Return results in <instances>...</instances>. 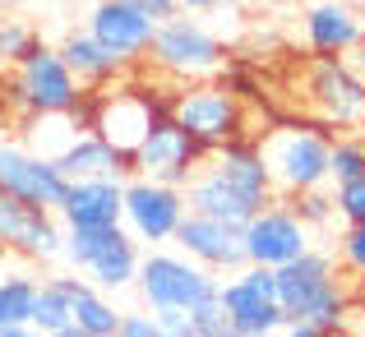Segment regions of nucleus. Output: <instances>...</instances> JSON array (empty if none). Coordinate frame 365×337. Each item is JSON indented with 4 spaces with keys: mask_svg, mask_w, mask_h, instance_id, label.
<instances>
[{
    "mask_svg": "<svg viewBox=\"0 0 365 337\" xmlns=\"http://www.w3.org/2000/svg\"><path fill=\"white\" fill-rule=\"evenodd\" d=\"M180 195H185L190 213L245 227L264 204H273V185H268V167H264V152H259V139H232L222 148H208L199 171L185 180Z\"/></svg>",
    "mask_w": 365,
    "mask_h": 337,
    "instance_id": "f257e3e1",
    "label": "nucleus"
},
{
    "mask_svg": "<svg viewBox=\"0 0 365 337\" xmlns=\"http://www.w3.org/2000/svg\"><path fill=\"white\" fill-rule=\"evenodd\" d=\"M277 277V305H282L287 323H314L319 333H338L347 323V286H342L333 254L305 249L292 264L273 268Z\"/></svg>",
    "mask_w": 365,
    "mask_h": 337,
    "instance_id": "f03ea898",
    "label": "nucleus"
},
{
    "mask_svg": "<svg viewBox=\"0 0 365 337\" xmlns=\"http://www.w3.org/2000/svg\"><path fill=\"white\" fill-rule=\"evenodd\" d=\"M259 152H264L273 199H296L305 190H324L333 180L329 176L333 139L319 125H273L259 139Z\"/></svg>",
    "mask_w": 365,
    "mask_h": 337,
    "instance_id": "7ed1b4c3",
    "label": "nucleus"
},
{
    "mask_svg": "<svg viewBox=\"0 0 365 337\" xmlns=\"http://www.w3.org/2000/svg\"><path fill=\"white\" fill-rule=\"evenodd\" d=\"M167 115L195 143H204V148H222V143H232V139H245V130H250L245 102L217 79L180 83V93L167 102Z\"/></svg>",
    "mask_w": 365,
    "mask_h": 337,
    "instance_id": "20e7f679",
    "label": "nucleus"
},
{
    "mask_svg": "<svg viewBox=\"0 0 365 337\" xmlns=\"http://www.w3.org/2000/svg\"><path fill=\"white\" fill-rule=\"evenodd\" d=\"M65 259L102 291H120L139 277V240L116 227H65Z\"/></svg>",
    "mask_w": 365,
    "mask_h": 337,
    "instance_id": "39448f33",
    "label": "nucleus"
},
{
    "mask_svg": "<svg viewBox=\"0 0 365 337\" xmlns=\"http://www.w3.org/2000/svg\"><path fill=\"white\" fill-rule=\"evenodd\" d=\"M301 88L319 125H338L347 134L365 130V79L347 56H314L301 70Z\"/></svg>",
    "mask_w": 365,
    "mask_h": 337,
    "instance_id": "423d86ee",
    "label": "nucleus"
},
{
    "mask_svg": "<svg viewBox=\"0 0 365 337\" xmlns=\"http://www.w3.org/2000/svg\"><path fill=\"white\" fill-rule=\"evenodd\" d=\"M14 83H9V98L14 107H24L28 115H74L83 102V83L74 79V70L65 65V56L56 46L37 42L24 61L14 65Z\"/></svg>",
    "mask_w": 365,
    "mask_h": 337,
    "instance_id": "0eeeda50",
    "label": "nucleus"
},
{
    "mask_svg": "<svg viewBox=\"0 0 365 337\" xmlns=\"http://www.w3.org/2000/svg\"><path fill=\"white\" fill-rule=\"evenodd\" d=\"M139 296L148 301V310H195V305L217 296V273H208L204 264H195L180 249H162L153 245L148 254H139Z\"/></svg>",
    "mask_w": 365,
    "mask_h": 337,
    "instance_id": "6e6552de",
    "label": "nucleus"
},
{
    "mask_svg": "<svg viewBox=\"0 0 365 337\" xmlns=\"http://www.w3.org/2000/svg\"><path fill=\"white\" fill-rule=\"evenodd\" d=\"M148 56H153V70H162L167 79H180V83L213 79V74H222V65H227L222 42L190 14L162 19L158 33H153Z\"/></svg>",
    "mask_w": 365,
    "mask_h": 337,
    "instance_id": "1a4fd4ad",
    "label": "nucleus"
},
{
    "mask_svg": "<svg viewBox=\"0 0 365 337\" xmlns=\"http://www.w3.org/2000/svg\"><path fill=\"white\" fill-rule=\"evenodd\" d=\"M217 301L227 310V328L241 337H273L287 323L282 305H277V277L264 264H241L217 282Z\"/></svg>",
    "mask_w": 365,
    "mask_h": 337,
    "instance_id": "9d476101",
    "label": "nucleus"
},
{
    "mask_svg": "<svg viewBox=\"0 0 365 337\" xmlns=\"http://www.w3.org/2000/svg\"><path fill=\"white\" fill-rule=\"evenodd\" d=\"M185 195L176 185H162V180L148 176H134L125 180V195H120V227L130 231L139 245H167L176 236L180 217H185Z\"/></svg>",
    "mask_w": 365,
    "mask_h": 337,
    "instance_id": "9b49d317",
    "label": "nucleus"
},
{
    "mask_svg": "<svg viewBox=\"0 0 365 337\" xmlns=\"http://www.w3.org/2000/svg\"><path fill=\"white\" fill-rule=\"evenodd\" d=\"M204 152H208L204 143H195L171 115H158L153 130L143 134V143L130 152V162H134V176H148V180H162V185L185 190V180L199 171Z\"/></svg>",
    "mask_w": 365,
    "mask_h": 337,
    "instance_id": "f8f14e48",
    "label": "nucleus"
},
{
    "mask_svg": "<svg viewBox=\"0 0 365 337\" xmlns=\"http://www.w3.org/2000/svg\"><path fill=\"white\" fill-rule=\"evenodd\" d=\"M0 249L28 259V264H51L65 249V227L56 222L51 208L24 204L0 190Z\"/></svg>",
    "mask_w": 365,
    "mask_h": 337,
    "instance_id": "ddd939ff",
    "label": "nucleus"
},
{
    "mask_svg": "<svg viewBox=\"0 0 365 337\" xmlns=\"http://www.w3.org/2000/svg\"><path fill=\"white\" fill-rule=\"evenodd\" d=\"M241 240H245V264L282 268V264H292L296 254L310 249V227L292 213L287 199H273V204H264L241 227Z\"/></svg>",
    "mask_w": 365,
    "mask_h": 337,
    "instance_id": "4468645a",
    "label": "nucleus"
},
{
    "mask_svg": "<svg viewBox=\"0 0 365 337\" xmlns=\"http://www.w3.org/2000/svg\"><path fill=\"white\" fill-rule=\"evenodd\" d=\"M167 115V102H153V93H139V88H111L107 98L93 107L88 115V130L102 134L116 152L130 157L134 148L143 143V134L153 130V120Z\"/></svg>",
    "mask_w": 365,
    "mask_h": 337,
    "instance_id": "2eb2a0df",
    "label": "nucleus"
},
{
    "mask_svg": "<svg viewBox=\"0 0 365 337\" xmlns=\"http://www.w3.org/2000/svg\"><path fill=\"white\" fill-rule=\"evenodd\" d=\"M65 185H70V180H65V171L56 167L51 157L24 148V143H5L0 139V190H5V195L56 213L61 199H65Z\"/></svg>",
    "mask_w": 365,
    "mask_h": 337,
    "instance_id": "dca6fc26",
    "label": "nucleus"
},
{
    "mask_svg": "<svg viewBox=\"0 0 365 337\" xmlns=\"http://www.w3.org/2000/svg\"><path fill=\"white\" fill-rule=\"evenodd\" d=\"M180 245V254H190L195 264H204L208 273H236L245 264V240H241V227L232 222H217V217H204V213H185L171 236Z\"/></svg>",
    "mask_w": 365,
    "mask_h": 337,
    "instance_id": "f3484780",
    "label": "nucleus"
},
{
    "mask_svg": "<svg viewBox=\"0 0 365 337\" xmlns=\"http://www.w3.org/2000/svg\"><path fill=\"white\" fill-rule=\"evenodd\" d=\"M88 33L98 37L102 46H111L116 56L125 61H143L153 46V33H158V24H153L148 14H139L134 5H125V0H98L88 14Z\"/></svg>",
    "mask_w": 365,
    "mask_h": 337,
    "instance_id": "a211bd4d",
    "label": "nucleus"
},
{
    "mask_svg": "<svg viewBox=\"0 0 365 337\" xmlns=\"http://www.w3.org/2000/svg\"><path fill=\"white\" fill-rule=\"evenodd\" d=\"M120 176H79L65 185V199L56 208L61 227H116L120 222Z\"/></svg>",
    "mask_w": 365,
    "mask_h": 337,
    "instance_id": "6ab92c4d",
    "label": "nucleus"
},
{
    "mask_svg": "<svg viewBox=\"0 0 365 337\" xmlns=\"http://www.w3.org/2000/svg\"><path fill=\"white\" fill-rule=\"evenodd\" d=\"M365 37V14L351 0H319L305 9V46L314 56H351Z\"/></svg>",
    "mask_w": 365,
    "mask_h": 337,
    "instance_id": "aec40b11",
    "label": "nucleus"
},
{
    "mask_svg": "<svg viewBox=\"0 0 365 337\" xmlns=\"http://www.w3.org/2000/svg\"><path fill=\"white\" fill-rule=\"evenodd\" d=\"M51 162L65 171V180H79V176H120L125 180L134 171V162L125 157V152H116L102 134H93V130L74 134V139L65 143Z\"/></svg>",
    "mask_w": 365,
    "mask_h": 337,
    "instance_id": "412c9836",
    "label": "nucleus"
},
{
    "mask_svg": "<svg viewBox=\"0 0 365 337\" xmlns=\"http://www.w3.org/2000/svg\"><path fill=\"white\" fill-rule=\"evenodd\" d=\"M56 51L65 56V65L74 70V79L83 83V88H107L111 79H120L125 70H130V61L125 56H116L111 46H102L98 37L83 28V33H70Z\"/></svg>",
    "mask_w": 365,
    "mask_h": 337,
    "instance_id": "4be33fe9",
    "label": "nucleus"
},
{
    "mask_svg": "<svg viewBox=\"0 0 365 337\" xmlns=\"http://www.w3.org/2000/svg\"><path fill=\"white\" fill-rule=\"evenodd\" d=\"M28 323L33 328H42L46 337H56L61 328H70L74 323V310H70V291H65L56 277H37V296H33V314H28Z\"/></svg>",
    "mask_w": 365,
    "mask_h": 337,
    "instance_id": "5701e85b",
    "label": "nucleus"
},
{
    "mask_svg": "<svg viewBox=\"0 0 365 337\" xmlns=\"http://www.w3.org/2000/svg\"><path fill=\"white\" fill-rule=\"evenodd\" d=\"M33 296H37V277L14 268V273H0V328H14V323H28L33 314Z\"/></svg>",
    "mask_w": 365,
    "mask_h": 337,
    "instance_id": "b1692460",
    "label": "nucleus"
},
{
    "mask_svg": "<svg viewBox=\"0 0 365 337\" xmlns=\"http://www.w3.org/2000/svg\"><path fill=\"white\" fill-rule=\"evenodd\" d=\"M329 185L338 180H356L365 176V139L361 134H347V139H333V152H329Z\"/></svg>",
    "mask_w": 365,
    "mask_h": 337,
    "instance_id": "393cba45",
    "label": "nucleus"
},
{
    "mask_svg": "<svg viewBox=\"0 0 365 337\" xmlns=\"http://www.w3.org/2000/svg\"><path fill=\"white\" fill-rule=\"evenodd\" d=\"M287 204H292V213L301 217L305 227H329L333 217H338V208H333V195H329V185L324 190H305V195H296V199H287Z\"/></svg>",
    "mask_w": 365,
    "mask_h": 337,
    "instance_id": "a878e982",
    "label": "nucleus"
},
{
    "mask_svg": "<svg viewBox=\"0 0 365 337\" xmlns=\"http://www.w3.org/2000/svg\"><path fill=\"white\" fill-rule=\"evenodd\" d=\"M37 42H42V37H37L28 24H19V19H0V65H19Z\"/></svg>",
    "mask_w": 365,
    "mask_h": 337,
    "instance_id": "bb28decb",
    "label": "nucleus"
},
{
    "mask_svg": "<svg viewBox=\"0 0 365 337\" xmlns=\"http://www.w3.org/2000/svg\"><path fill=\"white\" fill-rule=\"evenodd\" d=\"M333 208L347 227H365V176L356 180H338L333 185Z\"/></svg>",
    "mask_w": 365,
    "mask_h": 337,
    "instance_id": "cd10ccee",
    "label": "nucleus"
},
{
    "mask_svg": "<svg viewBox=\"0 0 365 337\" xmlns=\"http://www.w3.org/2000/svg\"><path fill=\"white\" fill-rule=\"evenodd\" d=\"M153 319H158L162 337H199V333H195V319H190V310L167 305V310H153Z\"/></svg>",
    "mask_w": 365,
    "mask_h": 337,
    "instance_id": "c85d7f7f",
    "label": "nucleus"
},
{
    "mask_svg": "<svg viewBox=\"0 0 365 337\" xmlns=\"http://www.w3.org/2000/svg\"><path fill=\"white\" fill-rule=\"evenodd\" d=\"M190 319H195V333L204 337V333H222L227 328V310H222V301H204V305H195V310H190Z\"/></svg>",
    "mask_w": 365,
    "mask_h": 337,
    "instance_id": "c756f323",
    "label": "nucleus"
},
{
    "mask_svg": "<svg viewBox=\"0 0 365 337\" xmlns=\"http://www.w3.org/2000/svg\"><path fill=\"white\" fill-rule=\"evenodd\" d=\"M338 249H342V264H347L351 273H365V227H347L342 240H338Z\"/></svg>",
    "mask_w": 365,
    "mask_h": 337,
    "instance_id": "7c9ffc66",
    "label": "nucleus"
},
{
    "mask_svg": "<svg viewBox=\"0 0 365 337\" xmlns=\"http://www.w3.org/2000/svg\"><path fill=\"white\" fill-rule=\"evenodd\" d=\"M116 337H162V328H158V319H153V314H143V310H125V314H120Z\"/></svg>",
    "mask_w": 365,
    "mask_h": 337,
    "instance_id": "2f4dec72",
    "label": "nucleus"
},
{
    "mask_svg": "<svg viewBox=\"0 0 365 337\" xmlns=\"http://www.w3.org/2000/svg\"><path fill=\"white\" fill-rule=\"evenodd\" d=\"M125 5H134L139 14H148L153 24H162V19L180 14V0H125Z\"/></svg>",
    "mask_w": 365,
    "mask_h": 337,
    "instance_id": "473e14b6",
    "label": "nucleus"
},
{
    "mask_svg": "<svg viewBox=\"0 0 365 337\" xmlns=\"http://www.w3.org/2000/svg\"><path fill=\"white\" fill-rule=\"evenodd\" d=\"M273 337H333V333H319L314 323H282Z\"/></svg>",
    "mask_w": 365,
    "mask_h": 337,
    "instance_id": "72a5a7b5",
    "label": "nucleus"
},
{
    "mask_svg": "<svg viewBox=\"0 0 365 337\" xmlns=\"http://www.w3.org/2000/svg\"><path fill=\"white\" fill-rule=\"evenodd\" d=\"M0 337H46V333L33 328V323H14V328H0Z\"/></svg>",
    "mask_w": 365,
    "mask_h": 337,
    "instance_id": "f704fd0d",
    "label": "nucleus"
},
{
    "mask_svg": "<svg viewBox=\"0 0 365 337\" xmlns=\"http://www.w3.org/2000/svg\"><path fill=\"white\" fill-rule=\"evenodd\" d=\"M180 5L190 9V14H199V9H217V5H236V0H180Z\"/></svg>",
    "mask_w": 365,
    "mask_h": 337,
    "instance_id": "c9c22d12",
    "label": "nucleus"
},
{
    "mask_svg": "<svg viewBox=\"0 0 365 337\" xmlns=\"http://www.w3.org/2000/svg\"><path fill=\"white\" fill-rule=\"evenodd\" d=\"M351 65H356V74H361V79H365V37H361V42H356V51H351Z\"/></svg>",
    "mask_w": 365,
    "mask_h": 337,
    "instance_id": "e433bc0d",
    "label": "nucleus"
},
{
    "mask_svg": "<svg viewBox=\"0 0 365 337\" xmlns=\"http://www.w3.org/2000/svg\"><path fill=\"white\" fill-rule=\"evenodd\" d=\"M56 337H98V333H83V328H74V323H70V328H61Z\"/></svg>",
    "mask_w": 365,
    "mask_h": 337,
    "instance_id": "4c0bfd02",
    "label": "nucleus"
},
{
    "mask_svg": "<svg viewBox=\"0 0 365 337\" xmlns=\"http://www.w3.org/2000/svg\"><path fill=\"white\" fill-rule=\"evenodd\" d=\"M204 337H241V333H232V328H222V333H204Z\"/></svg>",
    "mask_w": 365,
    "mask_h": 337,
    "instance_id": "58836bf2",
    "label": "nucleus"
},
{
    "mask_svg": "<svg viewBox=\"0 0 365 337\" xmlns=\"http://www.w3.org/2000/svg\"><path fill=\"white\" fill-rule=\"evenodd\" d=\"M5 259H9V254H5V249H0V273H5Z\"/></svg>",
    "mask_w": 365,
    "mask_h": 337,
    "instance_id": "ea45409f",
    "label": "nucleus"
}]
</instances>
